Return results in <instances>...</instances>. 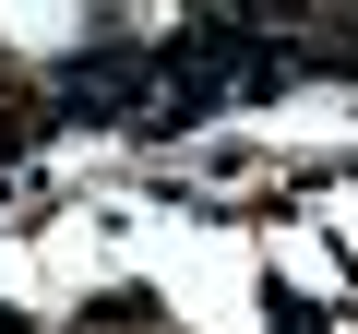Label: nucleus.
Instances as JSON below:
<instances>
[{
	"mask_svg": "<svg viewBox=\"0 0 358 334\" xmlns=\"http://www.w3.org/2000/svg\"><path fill=\"white\" fill-rule=\"evenodd\" d=\"M263 334H322V310H310V298H275V310H263Z\"/></svg>",
	"mask_w": 358,
	"mask_h": 334,
	"instance_id": "nucleus-2",
	"label": "nucleus"
},
{
	"mask_svg": "<svg viewBox=\"0 0 358 334\" xmlns=\"http://www.w3.org/2000/svg\"><path fill=\"white\" fill-rule=\"evenodd\" d=\"M48 96H60V119H143V96H155V48L96 36V48H72V60L48 72Z\"/></svg>",
	"mask_w": 358,
	"mask_h": 334,
	"instance_id": "nucleus-1",
	"label": "nucleus"
}]
</instances>
